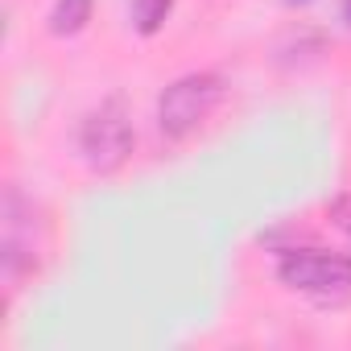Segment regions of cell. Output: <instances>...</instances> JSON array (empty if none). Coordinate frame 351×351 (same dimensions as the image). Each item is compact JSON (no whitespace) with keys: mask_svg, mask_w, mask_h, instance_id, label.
<instances>
[{"mask_svg":"<svg viewBox=\"0 0 351 351\" xmlns=\"http://www.w3.org/2000/svg\"><path fill=\"white\" fill-rule=\"evenodd\" d=\"M223 99V79L211 75V71H195V75H182V79H173L161 99H157V128L161 136L169 141H182L191 136Z\"/></svg>","mask_w":351,"mask_h":351,"instance_id":"6da1fadb","label":"cell"},{"mask_svg":"<svg viewBox=\"0 0 351 351\" xmlns=\"http://www.w3.org/2000/svg\"><path fill=\"white\" fill-rule=\"evenodd\" d=\"M79 149H83V161H87L95 173H112L116 165H124L128 153H132V120H128V108H124L120 99L99 104V108L83 120Z\"/></svg>","mask_w":351,"mask_h":351,"instance_id":"7a4b0ae2","label":"cell"},{"mask_svg":"<svg viewBox=\"0 0 351 351\" xmlns=\"http://www.w3.org/2000/svg\"><path fill=\"white\" fill-rule=\"evenodd\" d=\"M281 285L298 289V293H314V298H330V293H347L351 289V261L335 256V252H285L277 265Z\"/></svg>","mask_w":351,"mask_h":351,"instance_id":"3957f363","label":"cell"},{"mask_svg":"<svg viewBox=\"0 0 351 351\" xmlns=\"http://www.w3.org/2000/svg\"><path fill=\"white\" fill-rule=\"evenodd\" d=\"M38 261V244H34V203L9 186L5 203H0V265H5V277L17 281L34 269Z\"/></svg>","mask_w":351,"mask_h":351,"instance_id":"277c9868","label":"cell"},{"mask_svg":"<svg viewBox=\"0 0 351 351\" xmlns=\"http://www.w3.org/2000/svg\"><path fill=\"white\" fill-rule=\"evenodd\" d=\"M91 5H95V0H58L54 13H50V29H54L58 38L79 34V29L91 21Z\"/></svg>","mask_w":351,"mask_h":351,"instance_id":"5b68a950","label":"cell"},{"mask_svg":"<svg viewBox=\"0 0 351 351\" xmlns=\"http://www.w3.org/2000/svg\"><path fill=\"white\" fill-rule=\"evenodd\" d=\"M169 9H173V0H128V21H132L136 34L149 38V34H157L165 25Z\"/></svg>","mask_w":351,"mask_h":351,"instance_id":"8992f818","label":"cell"},{"mask_svg":"<svg viewBox=\"0 0 351 351\" xmlns=\"http://www.w3.org/2000/svg\"><path fill=\"white\" fill-rule=\"evenodd\" d=\"M330 219H335L343 232H351V195H343V199L330 203Z\"/></svg>","mask_w":351,"mask_h":351,"instance_id":"52a82bcc","label":"cell"},{"mask_svg":"<svg viewBox=\"0 0 351 351\" xmlns=\"http://www.w3.org/2000/svg\"><path fill=\"white\" fill-rule=\"evenodd\" d=\"M343 21L351 25V0H343Z\"/></svg>","mask_w":351,"mask_h":351,"instance_id":"ba28073f","label":"cell"},{"mask_svg":"<svg viewBox=\"0 0 351 351\" xmlns=\"http://www.w3.org/2000/svg\"><path fill=\"white\" fill-rule=\"evenodd\" d=\"M293 5H306V0H293Z\"/></svg>","mask_w":351,"mask_h":351,"instance_id":"9c48e42d","label":"cell"}]
</instances>
